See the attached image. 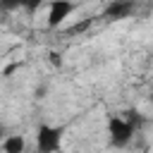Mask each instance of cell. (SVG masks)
Returning <instances> with one entry per match:
<instances>
[{"mask_svg": "<svg viewBox=\"0 0 153 153\" xmlns=\"http://www.w3.org/2000/svg\"><path fill=\"white\" fill-rule=\"evenodd\" d=\"M62 134H65V127L41 124L36 129V148H38V153H57L60 146H62Z\"/></svg>", "mask_w": 153, "mask_h": 153, "instance_id": "obj_1", "label": "cell"}, {"mask_svg": "<svg viewBox=\"0 0 153 153\" xmlns=\"http://www.w3.org/2000/svg\"><path fill=\"white\" fill-rule=\"evenodd\" d=\"M41 5H43V0H22V7H24L29 14H33V12H36Z\"/></svg>", "mask_w": 153, "mask_h": 153, "instance_id": "obj_9", "label": "cell"}, {"mask_svg": "<svg viewBox=\"0 0 153 153\" xmlns=\"http://www.w3.org/2000/svg\"><path fill=\"white\" fill-rule=\"evenodd\" d=\"M91 24H93V17H84L81 22H76V24L67 26V29H65V33H67V36H76V33H84V31H88V29H91Z\"/></svg>", "mask_w": 153, "mask_h": 153, "instance_id": "obj_6", "label": "cell"}, {"mask_svg": "<svg viewBox=\"0 0 153 153\" xmlns=\"http://www.w3.org/2000/svg\"><path fill=\"white\" fill-rule=\"evenodd\" d=\"M22 7V0H0V12H14Z\"/></svg>", "mask_w": 153, "mask_h": 153, "instance_id": "obj_8", "label": "cell"}, {"mask_svg": "<svg viewBox=\"0 0 153 153\" xmlns=\"http://www.w3.org/2000/svg\"><path fill=\"white\" fill-rule=\"evenodd\" d=\"M24 146H26V141H24L22 134H12V136H7L2 141V151L5 153H24Z\"/></svg>", "mask_w": 153, "mask_h": 153, "instance_id": "obj_5", "label": "cell"}, {"mask_svg": "<svg viewBox=\"0 0 153 153\" xmlns=\"http://www.w3.org/2000/svg\"><path fill=\"white\" fill-rule=\"evenodd\" d=\"M48 57H50V65H53V67H62V55H60L57 50H50Z\"/></svg>", "mask_w": 153, "mask_h": 153, "instance_id": "obj_10", "label": "cell"}, {"mask_svg": "<svg viewBox=\"0 0 153 153\" xmlns=\"http://www.w3.org/2000/svg\"><path fill=\"white\" fill-rule=\"evenodd\" d=\"M74 5L69 0H53L48 7V29H57L69 14H72Z\"/></svg>", "mask_w": 153, "mask_h": 153, "instance_id": "obj_4", "label": "cell"}, {"mask_svg": "<svg viewBox=\"0 0 153 153\" xmlns=\"http://www.w3.org/2000/svg\"><path fill=\"white\" fill-rule=\"evenodd\" d=\"M134 129L124 122V117H110L108 120V139H110V143L115 146V148H124V146H129L131 143V139H134Z\"/></svg>", "mask_w": 153, "mask_h": 153, "instance_id": "obj_2", "label": "cell"}, {"mask_svg": "<svg viewBox=\"0 0 153 153\" xmlns=\"http://www.w3.org/2000/svg\"><path fill=\"white\" fill-rule=\"evenodd\" d=\"M124 122L134 129V131H139L141 129V124H143V117H141V112H136V110H129L127 112V117H124Z\"/></svg>", "mask_w": 153, "mask_h": 153, "instance_id": "obj_7", "label": "cell"}, {"mask_svg": "<svg viewBox=\"0 0 153 153\" xmlns=\"http://www.w3.org/2000/svg\"><path fill=\"white\" fill-rule=\"evenodd\" d=\"M0 139H2V127H0Z\"/></svg>", "mask_w": 153, "mask_h": 153, "instance_id": "obj_11", "label": "cell"}, {"mask_svg": "<svg viewBox=\"0 0 153 153\" xmlns=\"http://www.w3.org/2000/svg\"><path fill=\"white\" fill-rule=\"evenodd\" d=\"M136 10V0H110L103 10V19L108 22H120V19H127L131 17Z\"/></svg>", "mask_w": 153, "mask_h": 153, "instance_id": "obj_3", "label": "cell"}]
</instances>
